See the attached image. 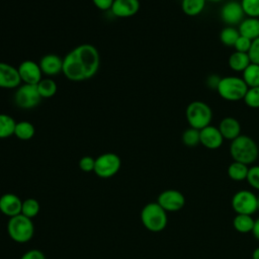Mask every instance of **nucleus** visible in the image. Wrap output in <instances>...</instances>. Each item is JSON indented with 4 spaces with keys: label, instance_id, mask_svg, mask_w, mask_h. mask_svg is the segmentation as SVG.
<instances>
[{
    "label": "nucleus",
    "instance_id": "obj_31",
    "mask_svg": "<svg viewBox=\"0 0 259 259\" xmlns=\"http://www.w3.org/2000/svg\"><path fill=\"white\" fill-rule=\"evenodd\" d=\"M240 3L247 17L259 18V0H241Z\"/></svg>",
    "mask_w": 259,
    "mask_h": 259
},
{
    "label": "nucleus",
    "instance_id": "obj_19",
    "mask_svg": "<svg viewBox=\"0 0 259 259\" xmlns=\"http://www.w3.org/2000/svg\"><path fill=\"white\" fill-rule=\"evenodd\" d=\"M239 33L251 40L259 37V18L247 17L242 20L238 27Z\"/></svg>",
    "mask_w": 259,
    "mask_h": 259
},
{
    "label": "nucleus",
    "instance_id": "obj_36",
    "mask_svg": "<svg viewBox=\"0 0 259 259\" xmlns=\"http://www.w3.org/2000/svg\"><path fill=\"white\" fill-rule=\"evenodd\" d=\"M248 56L250 58L251 63L259 65V37L252 40L250 50L248 52Z\"/></svg>",
    "mask_w": 259,
    "mask_h": 259
},
{
    "label": "nucleus",
    "instance_id": "obj_1",
    "mask_svg": "<svg viewBox=\"0 0 259 259\" xmlns=\"http://www.w3.org/2000/svg\"><path fill=\"white\" fill-rule=\"evenodd\" d=\"M100 57L97 49L90 44H82L74 48L63 58L64 76L74 82L92 78L98 71Z\"/></svg>",
    "mask_w": 259,
    "mask_h": 259
},
{
    "label": "nucleus",
    "instance_id": "obj_29",
    "mask_svg": "<svg viewBox=\"0 0 259 259\" xmlns=\"http://www.w3.org/2000/svg\"><path fill=\"white\" fill-rule=\"evenodd\" d=\"M182 143L187 147H195L200 144L199 130L189 127L182 134Z\"/></svg>",
    "mask_w": 259,
    "mask_h": 259
},
{
    "label": "nucleus",
    "instance_id": "obj_7",
    "mask_svg": "<svg viewBox=\"0 0 259 259\" xmlns=\"http://www.w3.org/2000/svg\"><path fill=\"white\" fill-rule=\"evenodd\" d=\"M257 198L258 196L250 190H239L233 195L231 205L237 214L252 215L258 210Z\"/></svg>",
    "mask_w": 259,
    "mask_h": 259
},
{
    "label": "nucleus",
    "instance_id": "obj_10",
    "mask_svg": "<svg viewBox=\"0 0 259 259\" xmlns=\"http://www.w3.org/2000/svg\"><path fill=\"white\" fill-rule=\"evenodd\" d=\"M157 202L167 212H175L184 206L185 196L176 189H167L159 194Z\"/></svg>",
    "mask_w": 259,
    "mask_h": 259
},
{
    "label": "nucleus",
    "instance_id": "obj_35",
    "mask_svg": "<svg viewBox=\"0 0 259 259\" xmlns=\"http://www.w3.org/2000/svg\"><path fill=\"white\" fill-rule=\"evenodd\" d=\"M95 159L91 156H84L79 161V167L83 172H92L94 171Z\"/></svg>",
    "mask_w": 259,
    "mask_h": 259
},
{
    "label": "nucleus",
    "instance_id": "obj_2",
    "mask_svg": "<svg viewBox=\"0 0 259 259\" xmlns=\"http://www.w3.org/2000/svg\"><path fill=\"white\" fill-rule=\"evenodd\" d=\"M230 155L234 161L250 165L257 160L259 148L251 137L240 135L238 138L231 141Z\"/></svg>",
    "mask_w": 259,
    "mask_h": 259
},
{
    "label": "nucleus",
    "instance_id": "obj_18",
    "mask_svg": "<svg viewBox=\"0 0 259 259\" xmlns=\"http://www.w3.org/2000/svg\"><path fill=\"white\" fill-rule=\"evenodd\" d=\"M218 127L225 140L233 141L241 135V124L239 120L233 116L224 117Z\"/></svg>",
    "mask_w": 259,
    "mask_h": 259
},
{
    "label": "nucleus",
    "instance_id": "obj_3",
    "mask_svg": "<svg viewBox=\"0 0 259 259\" xmlns=\"http://www.w3.org/2000/svg\"><path fill=\"white\" fill-rule=\"evenodd\" d=\"M141 221L147 230L154 233L161 232L168 223L167 211L158 202H149L141 211Z\"/></svg>",
    "mask_w": 259,
    "mask_h": 259
},
{
    "label": "nucleus",
    "instance_id": "obj_8",
    "mask_svg": "<svg viewBox=\"0 0 259 259\" xmlns=\"http://www.w3.org/2000/svg\"><path fill=\"white\" fill-rule=\"evenodd\" d=\"M13 99L17 107L21 109H31L39 104L41 97L37 91L36 85L23 83L16 88Z\"/></svg>",
    "mask_w": 259,
    "mask_h": 259
},
{
    "label": "nucleus",
    "instance_id": "obj_9",
    "mask_svg": "<svg viewBox=\"0 0 259 259\" xmlns=\"http://www.w3.org/2000/svg\"><path fill=\"white\" fill-rule=\"evenodd\" d=\"M120 158L114 153H104L95 159L94 173L100 178H110L120 169Z\"/></svg>",
    "mask_w": 259,
    "mask_h": 259
},
{
    "label": "nucleus",
    "instance_id": "obj_30",
    "mask_svg": "<svg viewBox=\"0 0 259 259\" xmlns=\"http://www.w3.org/2000/svg\"><path fill=\"white\" fill-rule=\"evenodd\" d=\"M39 211V203L34 198H27L22 201L21 213L29 219L35 217Z\"/></svg>",
    "mask_w": 259,
    "mask_h": 259
},
{
    "label": "nucleus",
    "instance_id": "obj_32",
    "mask_svg": "<svg viewBox=\"0 0 259 259\" xmlns=\"http://www.w3.org/2000/svg\"><path fill=\"white\" fill-rule=\"evenodd\" d=\"M243 100L250 108H259V86L248 88Z\"/></svg>",
    "mask_w": 259,
    "mask_h": 259
},
{
    "label": "nucleus",
    "instance_id": "obj_41",
    "mask_svg": "<svg viewBox=\"0 0 259 259\" xmlns=\"http://www.w3.org/2000/svg\"><path fill=\"white\" fill-rule=\"evenodd\" d=\"M252 259H259V247L255 248L252 252Z\"/></svg>",
    "mask_w": 259,
    "mask_h": 259
},
{
    "label": "nucleus",
    "instance_id": "obj_27",
    "mask_svg": "<svg viewBox=\"0 0 259 259\" xmlns=\"http://www.w3.org/2000/svg\"><path fill=\"white\" fill-rule=\"evenodd\" d=\"M16 121L6 113H0V139H6L14 135Z\"/></svg>",
    "mask_w": 259,
    "mask_h": 259
},
{
    "label": "nucleus",
    "instance_id": "obj_25",
    "mask_svg": "<svg viewBox=\"0 0 259 259\" xmlns=\"http://www.w3.org/2000/svg\"><path fill=\"white\" fill-rule=\"evenodd\" d=\"M242 79L244 80L248 88L258 87L259 86V65L251 63L242 72Z\"/></svg>",
    "mask_w": 259,
    "mask_h": 259
},
{
    "label": "nucleus",
    "instance_id": "obj_26",
    "mask_svg": "<svg viewBox=\"0 0 259 259\" xmlns=\"http://www.w3.org/2000/svg\"><path fill=\"white\" fill-rule=\"evenodd\" d=\"M37 91L41 98H51L57 93V83L52 78H42L36 84Z\"/></svg>",
    "mask_w": 259,
    "mask_h": 259
},
{
    "label": "nucleus",
    "instance_id": "obj_14",
    "mask_svg": "<svg viewBox=\"0 0 259 259\" xmlns=\"http://www.w3.org/2000/svg\"><path fill=\"white\" fill-rule=\"evenodd\" d=\"M199 136H200V144L208 150L219 149L223 145L225 140L219 127L210 124L200 130Z\"/></svg>",
    "mask_w": 259,
    "mask_h": 259
},
{
    "label": "nucleus",
    "instance_id": "obj_16",
    "mask_svg": "<svg viewBox=\"0 0 259 259\" xmlns=\"http://www.w3.org/2000/svg\"><path fill=\"white\" fill-rule=\"evenodd\" d=\"M22 200L14 193H5L0 197V211L9 217H15L21 213Z\"/></svg>",
    "mask_w": 259,
    "mask_h": 259
},
{
    "label": "nucleus",
    "instance_id": "obj_33",
    "mask_svg": "<svg viewBox=\"0 0 259 259\" xmlns=\"http://www.w3.org/2000/svg\"><path fill=\"white\" fill-rule=\"evenodd\" d=\"M246 180L251 187L259 190V165H254L249 168Z\"/></svg>",
    "mask_w": 259,
    "mask_h": 259
},
{
    "label": "nucleus",
    "instance_id": "obj_21",
    "mask_svg": "<svg viewBox=\"0 0 259 259\" xmlns=\"http://www.w3.org/2000/svg\"><path fill=\"white\" fill-rule=\"evenodd\" d=\"M206 0H182L181 9L187 16H197L205 8Z\"/></svg>",
    "mask_w": 259,
    "mask_h": 259
},
{
    "label": "nucleus",
    "instance_id": "obj_43",
    "mask_svg": "<svg viewBox=\"0 0 259 259\" xmlns=\"http://www.w3.org/2000/svg\"><path fill=\"white\" fill-rule=\"evenodd\" d=\"M257 205H258V210H259V196L257 198Z\"/></svg>",
    "mask_w": 259,
    "mask_h": 259
},
{
    "label": "nucleus",
    "instance_id": "obj_11",
    "mask_svg": "<svg viewBox=\"0 0 259 259\" xmlns=\"http://www.w3.org/2000/svg\"><path fill=\"white\" fill-rule=\"evenodd\" d=\"M220 16L223 22L227 24V26H235L239 25L242 22L245 13L240 2L228 1L222 6Z\"/></svg>",
    "mask_w": 259,
    "mask_h": 259
},
{
    "label": "nucleus",
    "instance_id": "obj_34",
    "mask_svg": "<svg viewBox=\"0 0 259 259\" xmlns=\"http://www.w3.org/2000/svg\"><path fill=\"white\" fill-rule=\"evenodd\" d=\"M251 44H252V40L245 37V36H242L240 35L238 37V39L236 40L235 45H234V48H235V51L236 52H241V53H248L249 50H250V47H251Z\"/></svg>",
    "mask_w": 259,
    "mask_h": 259
},
{
    "label": "nucleus",
    "instance_id": "obj_40",
    "mask_svg": "<svg viewBox=\"0 0 259 259\" xmlns=\"http://www.w3.org/2000/svg\"><path fill=\"white\" fill-rule=\"evenodd\" d=\"M252 234H253L254 238L259 241V218L257 220H255L254 227H253V230H252Z\"/></svg>",
    "mask_w": 259,
    "mask_h": 259
},
{
    "label": "nucleus",
    "instance_id": "obj_23",
    "mask_svg": "<svg viewBox=\"0 0 259 259\" xmlns=\"http://www.w3.org/2000/svg\"><path fill=\"white\" fill-rule=\"evenodd\" d=\"M249 167L248 165H245L240 162H232L229 167H228V176L233 180V181H243L246 180L247 174H248Z\"/></svg>",
    "mask_w": 259,
    "mask_h": 259
},
{
    "label": "nucleus",
    "instance_id": "obj_39",
    "mask_svg": "<svg viewBox=\"0 0 259 259\" xmlns=\"http://www.w3.org/2000/svg\"><path fill=\"white\" fill-rule=\"evenodd\" d=\"M220 76H217V75H210L208 76L207 78V81H206V84L208 85V87H211L213 89L217 90V87H218V84L220 82Z\"/></svg>",
    "mask_w": 259,
    "mask_h": 259
},
{
    "label": "nucleus",
    "instance_id": "obj_37",
    "mask_svg": "<svg viewBox=\"0 0 259 259\" xmlns=\"http://www.w3.org/2000/svg\"><path fill=\"white\" fill-rule=\"evenodd\" d=\"M20 259H46V256L40 250L31 249L25 252Z\"/></svg>",
    "mask_w": 259,
    "mask_h": 259
},
{
    "label": "nucleus",
    "instance_id": "obj_6",
    "mask_svg": "<svg viewBox=\"0 0 259 259\" xmlns=\"http://www.w3.org/2000/svg\"><path fill=\"white\" fill-rule=\"evenodd\" d=\"M7 232L13 241L17 243H26L33 236V223L31 219L22 213L17 214L9 219L7 223Z\"/></svg>",
    "mask_w": 259,
    "mask_h": 259
},
{
    "label": "nucleus",
    "instance_id": "obj_20",
    "mask_svg": "<svg viewBox=\"0 0 259 259\" xmlns=\"http://www.w3.org/2000/svg\"><path fill=\"white\" fill-rule=\"evenodd\" d=\"M251 64L250 58L248 53H241V52H234L228 60L229 67L234 72H243L249 65Z\"/></svg>",
    "mask_w": 259,
    "mask_h": 259
},
{
    "label": "nucleus",
    "instance_id": "obj_28",
    "mask_svg": "<svg viewBox=\"0 0 259 259\" xmlns=\"http://www.w3.org/2000/svg\"><path fill=\"white\" fill-rule=\"evenodd\" d=\"M239 36V30L235 26H226L220 32V40L226 47H234Z\"/></svg>",
    "mask_w": 259,
    "mask_h": 259
},
{
    "label": "nucleus",
    "instance_id": "obj_17",
    "mask_svg": "<svg viewBox=\"0 0 259 259\" xmlns=\"http://www.w3.org/2000/svg\"><path fill=\"white\" fill-rule=\"evenodd\" d=\"M42 74L47 76H55L63 70V58L55 54L45 55L38 63Z\"/></svg>",
    "mask_w": 259,
    "mask_h": 259
},
{
    "label": "nucleus",
    "instance_id": "obj_42",
    "mask_svg": "<svg viewBox=\"0 0 259 259\" xmlns=\"http://www.w3.org/2000/svg\"><path fill=\"white\" fill-rule=\"evenodd\" d=\"M224 0H206V2H212V3H218V2H222Z\"/></svg>",
    "mask_w": 259,
    "mask_h": 259
},
{
    "label": "nucleus",
    "instance_id": "obj_38",
    "mask_svg": "<svg viewBox=\"0 0 259 259\" xmlns=\"http://www.w3.org/2000/svg\"><path fill=\"white\" fill-rule=\"evenodd\" d=\"M114 0H92L93 4L102 11H106V10H110L112 3Z\"/></svg>",
    "mask_w": 259,
    "mask_h": 259
},
{
    "label": "nucleus",
    "instance_id": "obj_15",
    "mask_svg": "<svg viewBox=\"0 0 259 259\" xmlns=\"http://www.w3.org/2000/svg\"><path fill=\"white\" fill-rule=\"evenodd\" d=\"M140 10L139 0H114L110 8V12L120 18L132 17Z\"/></svg>",
    "mask_w": 259,
    "mask_h": 259
},
{
    "label": "nucleus",
    "instance_id": "obj_24",
    "mask_svg": "<svg viewBox=\"0 0 259 259\" xmlns=\"http://www.w3.org/2000/svg\"><path fill=\"white\" fill-rule=\"evenodd\" d=\"M35 134V128L33 124L27 120H21L16 122L14 128V136L21 141L30 140Z\"/></svg>",
    "mask_w": 259,
    "mask_h": 259
},
{
    "label": "nucleus",
    "instance_id": "obj_22",
    "mask_svg": "<svg viewBox=\"0 0 259 259\" xmlns=\"http://www.w3.org/2000/svg\"><path fill=\"white\" fill-rule=\"evenodd\" d=\"M255 220H253L252 215L249 214H236L233 220L234 229L242 234H247L252 232L254 227Z\"/></svg>",
    "mask_w": 259,
    "mask_h": 259
},
{
    "label": "nucleus",
    "instance_id": "obj_5",
    "mask_svg": "<svg viewBox=\"0 0 259 259\" xmlns=\"http://www.w3.org/2000/svg\"><path fill=\"white\" fill-rule=\"evenodd\" d=\"M248 90V86L242 79L237 76H226L220 79L217 87L219 95L227 101L242 100Z\"/></svg>",
    "mask_w": 259,
    "mask_h": 259
},
{
    "label": "nucleus",
    "instance_id": "obj_13",
    "mask_svg": "<svg viewBox=\"0 0 259 259\" xmlns=\"http://www.w3.org/2000/svg\"><path fill=\"white\" fill-rule=\"evenodd\" d=\"M21 83L17 68L14 66L0 62V88L14 89Z\"/></svg>",
    "mask_w": 259,
    "mask_h": 259
},
{
    "label": "nucleus",
    "instance_id": "obj_4",
    "mask_svg": "<svg viewBox=\"0 0 259 259\" xmlns=\"http://www.w3.org/2000/svg\"><path fill=\"white\" fill-rule=\"evenodd\" d=\"M185 116L190 127L200 131L210 124L212 119V110L207 103L195 100L191 101L187 105Z\"/></svg>",
    "mask_w": 259,
    "mask_h": 259
},
{
    "label": "nucleus",
    "instance_id": "obj_12",
    "mask_svg": "<svg viewBox=\"0 0 259 259\" xmlns=\"http://www.w3.org/2000/svg\"><path fill=\"white\" fill-rule=\"evenodd\" d=\"M21 82L24 84L36 85L42 79V72L37 63L32 60H25L17 67Z\"/></svg>",
    "mask_w": 259,
    "mask_h": 259
}]
</instances>
